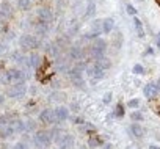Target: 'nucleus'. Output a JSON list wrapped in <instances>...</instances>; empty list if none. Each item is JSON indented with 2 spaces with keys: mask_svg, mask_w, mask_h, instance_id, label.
<instances>
[{
  "mask_svg": "<svg viewBox=\"0 0 160 149\" xmlns=\"http://www.w3.org/2000/svg\"><path fill=\"white\" fill-rule=\"evenodd\" d=\"M52 141V135L49 134V132H38V134L33 137V143L38 146V148H49V145H50Z\"/></svg>",
  "mask_w": 160,
  "mask_h": 149,
  "instance_id": "f03ea898",
  "label": "nucleus"
},
{
  "mask_svg": "<svg viewBox=\"0 0 160 149\" xmlns=\"http://www.w3.org/2000/svg\"><path fill=\"white\" fill-rule=\"evenodd\" d=\"M123 115H124V110H123V107H121V105H118V107H116V112H115V116H116V118H121Z\"/></svg>",
  "mask_w": 160,
  "mask_h": 149,
  "instance_id": "393cba45",
  "label": "nucleus"
},
{
  "mask_svg": "<svg viewBox=\"0 0 160 149\" xmlns=\"http://www.w3.org/2000/svg\"><path fill=\"white\" fill-rule=\"evenodd\" d=\"M126 8H127V13H129V14H132V16H135V14H137V9H135L134 7H132L130 3H127V7H126Z\"/></svg>",
  "mask_w": 160,
  "mask_h": 149,
  "instance_id": "a878e982",
  "label": "nucleus"
},
{
  "mask_svg": "<svg viewBox=\"0 0 160 149\" xmlns=\"http://www.w3.org/2000/svg\"><path fill=\"white\" fill-rule=\"evenodd\" d=\"M149 149H160V148H157V146H151Z\"/></svg>",
  "mask_w": 160,
  "mask_h": 149,
  "instance_id": "f704fd0d",
  "label": "nucleus"
},
{
  "mask_svg": "<svg viewBox=\"0 0 160 149\" xmlns=\"http://www.w3.org/2000/svg\"><path fill=\"white\" fill-rule=\"evenodd\" d=\"M71 80H72V85H75L77 88L83 86V79H82V74L79 72V71H72V74H71Z\"/></svg>",
  "mask_w": 160,
  "mask_h": 149,
  "instance_id": "f8f14e48",
  "label": "nucleus"
},
{
  "mask_svg": "<svg viewBox=\"0 0 160 149\" xmlns=\"http://www.w3.org/2000/svg\"><path fill=\"white\" fill-rule=\"evenodd\" d=\"M13 149H27V145H25V143H16V145L13 146Z\"/></svg>",
  "mask_w": 160,
  "mask_h": 149,
  "instance_id": "bb28decb",
  "label": "nucleus"
},
{
  "mask_svg": "<svg viewBox=\"0 0 160 149\" xmlns=\"http://www.w3.org/2000/svg\"><path fill=\"white\" fill-rule=\"evenodd\" d=\"M134 72L138 74V75H141V74H145V68H143L141 64H135L134 66Z\"/></svg>",
  "mask_w": 160,
  "mask_h": 149,
  "instance_id": "aec40b11",
  "label": "nucleus"
},
{
  "mask_svg": "<svg viewBox=\"0 0 160 149\" xmlns=\"http://www.w3.org/2000/svg\"><path fill=\"white\" fill-rule=\"evenodd\" d=\"M9 11H11V5L8 2H3L2 3V13L5 14V13H9Z\"/></svg>",
  "mask_w": 160,
  "mask_h": 149,
  "instance_id": "4be33fe9",
  "label": "nucleus"
},
{
  "mask_svg": "<svg viewBox=\"0 0 160 149\" xmlns=\"http://www.w3.org/2000/svg\"><path fill=\"white\" fill-rule=\"evenodd\" d=\"M127 149H134V148H132V146H129V148H127Z\"/></svg>",
  "mask_w": 160,
  "mask_h": 149,
  "instance_id": "e433bc0d",
  "label": "nucleus"
},
{
  "mask_svg": "<svg viewBox=\"0 0 160 149\" xmlns=\"http://www.w3.org/2000/svg\"><path fill=\"white\" fill-rule=\"evenodd\" d=\"M88 74H90L93 79H97V80L104 79V75H105L104 68H101L99 64H94V66H91V68H88Z\"/></svg>",
  "mask_w": 160,
  "mask_h": 149,
  "instance_id": "0eeeda50",
  "label": "nucleus"
},
{
  "mask_svg": "<svg viewBox=\"0 0 160 149\" xmlns=\"http://www.w3.org/2000/svg\"><path fill=\"white\" fill-rule=\"evenodd\" d=\"M79 149H86V148H85V146H82V148H79Z\"/></svg>",
  "mask_w": 160,
  "mask_h": 149,
  "instance_id": "c9c22d12",
  "label": "nucleus"
},
{
  "mask_svg": "<svg viewBox=\"0 0 160 149\" xmlns=\"http://www.w3.org/2000/svg\"><path fill=\"white\" fill-rule=\"evenodd\" d=\"M94 49H93V52H94V55H97V57H102V53L105 52V41L99 39L94 46H93Z\"/></svg>",
  "mask_w": 160,
  "mask_h": 149,
  "instance_id": "ddd939ff",
  "label": "nucleus"
},
{
  "mask_svg": "<svg viewBox=\"0 0 160 149\" xmlns=\"http://www.w3.org/2000/svg\"><path fill=\"white\" fill-rule=\"evenodd\" d=\"M16 132L13 129V126L11 123H8L7 126H3V127H0V138H9L11 135H14Z\"/></svg>",
  "mask_w": 160,
  "mask_h": 149,
  "instance_id": "9d476101",
  "label": "nucleus"
},
{
  "mask_svg": "<svg viewBox=\"0 0 160 149\" xmlns=\"http://www.w3.org/2000/svg\"><path fill=\"white\" fill-rule=\"evenodd\" d=\"M129 130H130V134L134 137H137V138H141V137L145 135V129H143L140 124H132Z\"/></svg>",
  "mask_w": 160,
  "mask_h": 149,
  "instance_id": "4468645a",
  "label": "nucleus"
},
{
  "mask_svg": "<svg viewBox=\"0 0 160 149\" xmlns=\"http://www.w3.org/2000/svg\"><path fill=\"white\" fill-rule=\"evenodd\" d=\"M30 5H31L30 0H18V7H19V9H22V11L30 9Z\"/></svg>",
  "mask_w": 160,
  "mask_h": 149,
  "instance_id": "f3484780",
  "label": "nucleus"
},
{
  "mask_svg": "<svg viewBox=\"0 0 160 149\" xmlns=\"http://www.w3.org/2000/svg\"><path fill=\"white\" fill-rule=\"evenodd\" d=\"M157 47H160V33L157 35Z\"/></svg>",
  "mask_w": 160,
  "mask_h": 149,
  "instance_id": "c756f323",
  "label": "nucleus"
},
{
  "mask_svg": "<svg viewBox=\"0 0 160 149\" xmlns=\"http://www.w3.org/2000/svg\"><path fill=\"white\" fill-rule=\"evenodd\" d=\"M0 104H3V96L0 94Z\"/></svg>",
  "mask_w": 160,
  "mask_h": 149,
  "instance_id": "473e14b6",
  "label": "nucleus"
},
{
  "mask_svg": "<svg viewBox=\"0 0 160 149\" xmlns=\"http://www.w3.org/2000/svg\"><path fill=\"white\" fill-rule=\"evenodd\" d=\"M130 118L134 119V121H137V123H140V121H143L145 119V116H143V113H140V112H134L130 115Z\"/></svg>",
  "mask_w": 160,
  "mask_h": 149,
  "instance_id": "6ab92c4d",
  "label": "nucleus"
},
{
  "mask_svg": "<svg viewBox=\"0 0 160 149\" xmlns=\"http://www.w3.org/2000/svg\"><path fill=\"white\" fill-rule=\"evenodd\" d=\"M113 27H115V20L112 18H107L105 20L102 22V31L104 33H110L113 30Z\"/></svg>",
  "mask_w": 160,
  "mask_h": 149,
  "instance_id": "2eb2a0df",
  "label": "nucleus"
},
{
  "mask_svg": "<svg viewBox=\"0 0 160 149\" xmlns=\"http://www.w3.org/2000/svg\"><path fill=\"white\" fill-rule=\"evenodd\" d=\"M97 145H99V140H96V138L90 140V146H97Z\"/></svg>",
  "mask_w": 160,
  "mask_h": 149,
  "instance_id": "c85d7f7f",
  "label": "nucleus"
},
{
  "mask_svg": "<svg viewBox=\"0 0 160 149\" xmlns=\"http://www.w3.org/2000/svg\"><path fill=\"white\" fill-rule=\"evenodd\" d=\"M25 94V82H18V83L11 85L8 90V96L9 97H22Z\"/></svg>",
  "mask_w": 160,
  "mask_h": 149,
  "instance_id": "20e7f679",
  "label": "nucleus"
},
{
  "mask_svg": "<svg viewBox=\"0 0 160 149\" xmlns=\"http://www.w3.org/2000/svg\"><path fill=\"white\" fill-rule=\"evenodd\" d=\"M8 124V118L7 116H0V127H3V126Z\"/></svg>",
  "mask_w": 160,
  "mask_h": 149,
  "instance_id": "cd10ccee",
  "label": "nucleus"
},
{
  "mask_svg": "<svg viewBox=\"0 0 160 149\" xmlns=\"http://www.w3.org/2000/svg\"><path fill=\"white\" fill-rule=\"evenodd\" d=\"M28 64L31 66V68H36V66H38V55H31Z\"/></svg>",
  "mask_w": 160,
  "mask_h": 149,
  "instance_id": "412c9836",
  "label": "nucleus"
},
{
  "mask_svg": "<svg viewBox=\"0 0 160 149\" xmlns=\"http://www.w3.org/2000/svg\"><path fill=\"white\" fill-rule=\"evenodd\" d=\"M58 146H60V149H71V148L74 146V138H72V135H68V134H66L64 138L58 143Z\"/></svg>",
  "mask_w": 160,
  "mask_h": 149,
  "instance_id": "9b49d317",
  "label": "nucleus"
},
{
  "mask_svg": "<svg viewBox=\"0 0 160 149\" xmlns=\"http://www.w3.org/2000/svg\"><path fill=\"white\" fill-rule=\"evenodd\" d=\"M143 93H145V96H146L148 99H152V97H156V96H157L159 90H157L156 83H148L145 88H143Z\"/></svg>",
  "mask_w": 160,
  "mask_h": 149,
  "instance_id": "1a4fd4ad",
  "label": "nucleus"
},
{
  "mask_svg": "<svg viewBox=\"0 0 160 149\" xmlns=\"http://www.w3.org/2000/svg\"><path fill=\"white\" fill-rule=\"evenodd\" d=\"M5 50V46H3V44H0V53H2Z\"/></svg>",
  "mask_w": 160,
  "mask_h": 149,
  "instance_id": "2f4dec72",
  "label": "nucleus"
},
{
  "mask_svg": "<svg viewBox=\"0 0 160 149\" xmlns=\"http://www.w3.org/2000/svg\"><path fill=\"white\" fill-rule=\"evenodd\" d=\"M19 44H20V47H24V49H36L39 46V41L33 35H22L20 39H19Z\"/></svg>",
  "mask_w": 160,
  "mask_h": 149,
  "instance_id": "7ed1b4c3",
  "label": "nucleus"
},
{
  "mask_svg": "<svg viewBox=\"0 0 160 149\" xmlns=\"http://www.w3.org/2000/svg\"><path fill=\"white\" fill-rule=\"evenodd\" d=\"M18 82H25V74L19 69H11L7 71L3 75H2V83L3 85H14Z\"/></svg>",
  "mask_w": 160,
  "mask_h": 149,
  "instance_id": "f257e3e1",
  "label": "nucleus"
},
{
  "mask_svg": "<svg viewBox=\"0 0 160 149\" xmlns=\"http://www.w3.org/2000/svg\"><path fill=\"white\" fill-rule=\"evenodd\" d=\"M134 25H135V28H137V33H138V36L143 38L145 36V31H143V25H141V20L140 19H134Z\"/></svg>",
  "mask_w": 160,
  "mask_h": 149,
  "instance_id": "dca6fc26",
  "label": "nucleus"
},
{
  "mask_svg": "<svg viewBox=\"0 0 160 149\" xmlns=\"http://www.w3.org/2000/svg\"><path fill=\"white\" fill-rule=\"evenodd\" d=\"M53 112H55L57 123H63V121H66V119H68V116H69V110L66 108V107H57Z\"/></svg>",
  "mask_w": 160,
  "mask_h": 149,
  "instance_id": "6e6552de",
  "label": "nucleus"
},
{
  "mask_svg": "<svg viewBox=\"0 0 160 149\" xmlns=\"http://www.w3.org/2000/svg\"><path fill=\"white\" fill-rule=\"evenodd\" d=\"M39 119H41V123H44V124H55V123H57L55 112H53V110H50V108L42 110L41 115H39Z\"/></svg>",
  "mask_w": 160,
  "mask_h": 149,
  "instance_id": "39448f33",
  "label": "nucleus"
},
{
  "mask_svg": "<svg viewBox=\"0 0 160 149\" xmlns=\"http://www.w3.org/2000/svg\"><path fill=\"white\" fill-rule=\"evenodd\" d=\"M38 19H39V24H44V25H49L53 19V16L50 13V9L47 8H39L38 9Z\"/></svg>",
  "mask_w": 160,
  "mask_h": 149,
  "instance_id": "423d86ee",
  "label": "nucleus"
},
{
  "mask_svg": "<svg viewBox=\"0 0 160 149\" xmlns=\"http://www.w3.org/2000/svg\"><path fill=\"white\" fill-rule=\"evenodd\" d=\"M110 101H112V93H105V96H104L102 102L105 104V105H108V104H110Z\"/></svg>",
  "mask_w": 160,
  "mask_h": 149,
  "instance_id": "b1692460",
  "label": "nucleus"
},
{
  "mask_svg": "<svg viewBox=\"0 0 160 149\" xmlns=\"http://www.w3.org/2000/svg\"><path fill=\"white\" fill-rule=\"evenodd\" d=\"M156 86H157V90H160V79H157V82H156Z\"/></svg>",
  "mask_w": 160,
  "mask_h": 149,
  "instance_id": "7c9ffc66",
  "label": "nucleus"
},
{
  "mask_svg": "<svg viewBox=\"0 0 160 149\" xmlns=\"http://www.w3.org/2000/svg\"><path fill=\"white\" fill-rule=\"evenodd\" d=\"M127 105H129L130 108H137V107L140 105V101H138V99H132V101H129Z\"/></svg>",
  "mask_w": 160,
  "mask_h": 149,
  "instance_id": "5701e85b",
  "label": "nucleus"
},
{
  "mask_svg": "<svg viewBox=\"0 0 160 149\" xmlns=\"http://www.w3.org/2000/svg\"><path fill=\"white\" fill-rule=\"evenodd\" d=\"M94 9H96V5L91 2L90 5H88V9H86V13H85V18H91V16L94 14Z\"/></svg>",
  "mask_w": 160,
  "mask_h": 149,
  "instance_id": "a211bd4d",
  "label": "nucleus"
},
{
  "mask_svg": "<svg viewBox=\"0 0 160 149\" xmlns=\"http://www.w3.org/2000/svg\"><path fill=\"white\" fill-rule=\"evenodd\" d=\"M138 2H141V3H143V2H145V0H138Z\"/></svg>",
  "mask_w": 160,
  "mask_h": 149,
  "instance_id": "4c0bfd02",
  "label": "nucleus"
},
{
  "mask_svg": "<svg viewBox=\"0 0 160 149\" xmlns=\"http://www.w3.org/2000/svg\"><path fill=\"white\" fill-rule=\"evenodd\" d=\"M105 149H112V145H105Z\"/></svg>",
  "mask_w": 160,
  "mask_h": 149,
  "instance_id": "72a5a7b5",
  "label": "nucleus"
}]
</instances>
